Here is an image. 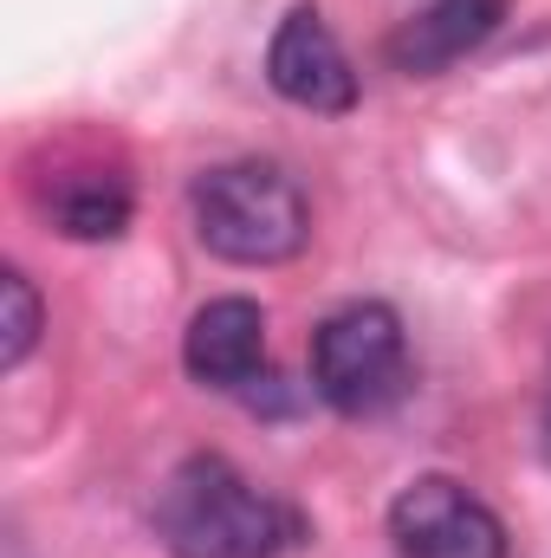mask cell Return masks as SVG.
Returning a JSON list of instances; mask_svg holds the SVG:
<instances>
[{
  "label": "cell",
  "instance_id": "7a4b0ae2",
  "mask_svg": "<svg viewBox=\"0 0 551 558\" xmlns=\"http://www.w3.org/2000/svg\"><path fill=\"white\" fill-rule=\"evenodd\" d=\"M188 215H195V241L228 267H279L311 241L305 189L292 182V169L260 156L208 169L188 189Z\"/></svg>",
  "mask_w": 551,
  "mask_h": 558
},
{
  "label": "cell",
  "instance_id": "ba28073f",
  "mask_svg": "<svg viewBox=\"0 0 551 558\" xmlns=\"http://www.w3.org/2000/svg\"><path fill=\"white\" fill-rule=\"evenodd\" d=\"M33 202L65 241H118L137 215V189L118 162H65L33 182Z\"/></svg>",
  "mask_w": 551,
  "mask_h": 558
},
{
  "label": "cell",
  "instance_id": "52a82bcc",
  "mask_svg": "<svg viewBox=\"0 0 551 558\" xmlns=\"http://www.w3.org/2000/svg\"><path fill=\"white\" fill-rule=\"evenodd\" d=\"M500 20H506V0H434L383 39V59L403 78H434V72L461 65L467 52H480L500 33Z\"/></svg>",
  "mask_w": 551,
  "mask_h": 558
},
{
  "label": "cell",
  "instance_id": "9c48e42d",
  "mask_svg": "<svg viewBox=\"0 0 551 558\" xmlns=\"http://www.w3.org/2000/svg\"><path fill=\"white\" fill-rule=\"evenodd\" d=\"M39 331H46L39 286L20 274V267H7V274H0V371H20V364L33 357Z\"/></svg>",
  "mask_w": 551,
  "mask_h": 558
},
{
  "label": "cell",
  "instance_id": "277c9868",
  "mask_svg": "<svg viewBox=\"0 0 551 558\" xmlns=\"http://www.w3.org/2000/svg\"><path fill=\"white\" fill-rule=\"evenodd\" d=\"M390 546L396 558H506V526L474 487L421 474L390 500Z\"/></svg>",
  "mask_w": 551,
  "mask_h": 558
},
{
  "label": "cell",
  "instance_id": "6da1fadb",
  "mask_svg": "<svg viewBox=\"0 0 551 558\" xmlns=\"http://www.w3.org/2000/svg\"><path fill=\"white\" fill-rule=\"evenodd\" d=\"M156 539L169 558H285L305 520L247 481L228 454H188L156 487Z\"/></svg>",
  "mask_w": 551,
  "mask_h": 558
},
{
  "label": "cell",
  "instance_id": "8992f818",
  "mask_svg": "<svg viewBox=\"0 0 551 558\" xmlns=\"http://www.w3.org/2000/svg\"><path fill=\"white\" fill-rule=\"evenodd\" d=\"M182 371L208 390H228V397H247L254 384H273L267 377V312L241 292L208 299L182 331Z\"/></svg>",
  "mask_w": 551,
  "mask_h": 558
},
{
  "label": "cell",
  "instance_id": "5b68a950",
  "mask_svg": "<svg viewBox=\"0 0 551 558\" xmlns=\"http://www.w3.org/2000/svg\"><path fill=\"white\" fill-rule=\"evenodd\" d=\"M267 85H273L285 105L311 111V118H344L357 105V72H351V52L338 46L331 20L318 7H292L273 26V46H267Z\"/></svg>",
  "mask_w": 551,
  "mask_h": 558
},
{
  "label": "cell",
  "instance_id": "3957f363",
  "mask_svg": "<svg viewBox=\"0 0 551 558\" xmlns=\"http://www.w3.org/2000/svg\"><path fill=\"white\" fill-rule=\"evenodd\" d=\"M311 390L338 416H383L409 397V331L396 305L351 299L311 331Z\"/></svg>",
  "mask_w": 551,
  "mask_h": 558
}]
</instances>
